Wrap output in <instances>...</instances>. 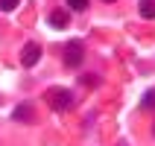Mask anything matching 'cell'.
I'll list each match as a JSON object with an SVG mask.
<instances>
[{"instance_id": "obj_10", "label": "cell", "mask_w": 155, "mask_h": 146, "mask_svg": "<svg viewBox=\"0 0 155 146\" xmlns=\"http://www.w3.org/2000/svg\"><path fill=\"white\" fill-rule=\"evenodd\" d=\"M108 3H111V0H108Z\"/></svg>"}, {"instance_id": "obj_1", "label": "cell", "mask_w": 155, "mask_h": 146, "mask_svg": "<svg viewBox=\"0 0 155 146\" xmlns=\"http://www.w3.org/2000/svg\"><path fill=\"white\" fill-rule=\"evenodd\" d=\"M47 102H50L53 111H68L70 105H73V94H70L68 88H50L47 91Z\"/></svg>"}, {"instance_id": "obj_9", "label": "cell", "mask_w": 155, "mask_h": 146, "mask_svg": "<svg viewBox=\"0 0 155 146\" xmlns=\"http://www.w3.org/2000/svg\"><path fill=\"white\" fill-rule=\"evenodd\" d=\"M143 105H147V108H155V91H147V96H143Z\"/></svg>"}, {"instance_id": "obj_2", "label": "cell", "mask_w": 155, "mask_h": 146, "mask_svg": "<svg viewBox=\"0 0 155 146\" xmlns=\"http://www.w3.org/2000/svg\"><path fill=\"white\" fill-rule=\"evenodd\" d=\"M82 59H85V47H82L79 38H73V41L64 44V64H68V67H79Z\"/></svg>"}, {"instance_id": "obj_5", "label": "cell", "mask_w": 155, "mask_h": 146, "mask_svg": "<svg viewBox=\"0 0 155 146\" xmlns=\"http://www.w3.org/2000/svg\"><path fill=\"white\" fill-rule=\"evenodd\" d=\"M12 117H15L18 123H29V120L35 117V111H32V102H21V105L15 108V111H12Z\"/></svg>"}, {"instance_id": "obj_3", "label": "cell", "mask_w": 155, "mask_h": 146, "mask_svg": "<svg viewBox=\"0 0 155 146\" xmlns=\"http://www.w3.org/2000/svg\"><path fill=\"white\" fill-rule=\"evenodd\" d=\"M38 59H41V47H38V44H26L24 47V53H21V64H24V67H32V64H38Z\"/></svg>"}, {"instance_id": "obj_8", "label": "cell", "mask_w": 155, "mask_h": 146, "mask_svg": "<svg viewBox=\"0 0 155 146\" xmlns=\"http://www.w3.org/2000/svg\"><path fill=\"white\" fill-rule=\"evenodd\" d=\"M18 3H21V0H0V9H3V12H15Z\"/></svg>"}, {"instance_id": "obj_4", "label": "cell", "mask_w": 155, "mask_h": 146, "mask_svg": "<svg viewBox=\"0 0 155 146\" xmlns=\"http://www.w3.org/2000/svg\"><path fill=\"white\" fill-rule=\"evenodd\" d=\"M68 24H70L68 9H53V12H50V26H56V29H64Z\"/></svg>"}, {"instance_id": "obj_7", "label": "cell", "mask_w": 155, "mask_h": 146, "mask_svg": "<svg viewBox=\"0 0 155 146\" xmlns=\"http://www.w3.org/2000/svg\"><path fill=\"white\" fill-rule=\"evenodd\" d=\"M68 9H70V12H85L88 0H68Z\"/></svg>"}, {"instance_id": "obj_6", "label": "cell", "mask_w": 155, "mask_h": 146, "mask_svg": "<svg viewBox=\"0 0 155 146\" xmlns=\"http://www.w3.org/2000/svg\"><path fill=\"white\" fill-rule=\"evenodd\" d=\"M138 12H140V18H155V0H140Z\"/></svg>"}]
</instances>
